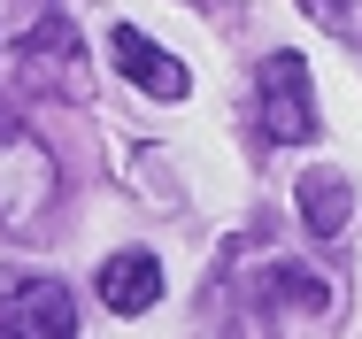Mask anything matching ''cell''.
I'll return each instance as SVG.
<instances>
[{"mask_svg": "<svg viewBox=\"0 0 362 339\" xmlns=\"http://www.w3.org/2000/svg\"><path fill=\"white\" fill-rule=\"evenodd\" d=\"M0 339H77V309L62 277H23L0 293Z\"/></svg>", "mask_w": 362, "mask_h": 339, "instance_id": "obj_4", "label": "cell"}, {"mask_svg": "<svg viewBox=\"0 0 362 339\" xmlns=\"http://www.w3.org/2000/svg\"><path fill=\"white\" fill-rule=\"evenodd\" d=\"M293 201H300V224H308L316 239H339V231H347V216H355V185H347L339 170H300Z\"/></svg>", "mask_w": 362, "mask_h": 339, "instance_id": "obj_7", "label": "cell"}, {"mask_svg": "<svg viewBox=\"0 0 362 339\" xmlns=\"http://www.w3.org/2000/svg\"><path fill=\"white\" fill-rule=\"evenodd\" d=\"M193 8H209V16H216V8H231V0H193Z\"/></svg>", "mask_w": 362, "mask_h": 339, "instance_id": "obj_9", "label": "cell"}, {"mask_svg": "<svg viewBox=\"0 0 362 339\" xmlns=\"http://www.w3.org/2000/svg\"><path fill=\"white\" fill-rule=\"evenodd\" d=\"M108 54H116V69H124L139 93H154V100H185V62H177V54H162L146 31L116 23V31H108Z\"/></svg>", "mask_w": 362, "mask_h": 339, "instance_id": "obj_5", "label": "cell"}, {"mask_svg": "<svg viewBox=\"0 0 362 339\" xmlns=\"http://www.w3.org/2000/svg\"><path fill=\"white\" fill-rule=\"evenodd\" d=\"M300 8H308V16L324 23V31H355V23H347V16H355L347 0H300Z\"/></svg>", "mask_w": 362, "mask_h": 339, "instance_id": "obj_8", "label": "cell"}, {"mask_svg": "<svg viewBox=\"0 0 362 339\" xmlns=\"http://www.w3.org/2000/svg\"><path fill=\"white\" fill-rule=\"evenodd\" d=\"M54 193H62V170H54L47 139L0 116V224H31V216H47Z\"/></svg>", "mask_w": 362, "mask_h": 339, "instance_id": "obj_1", "label": "cell"}, {"mask_svg": "<svg viewBox=\"0 0 362 339\" xmlns=\"http://www.w3.org/2000/svg\"><path fill=\"white\" fill-rule=\"evenodd\" d=\"M100 301H108L116 316H146V309L162 301V263H154L146 247L108 255V263H100Z\"/></svg>", "mask_w": 362, "mask_h": 339, "instance_id": "obj_6", "label": "cell"}, {"mask_svg": "<svg viewBox=\"0 0 362 339\" xmlns=\"http://www.w3.org/2000/svg\"><path fill=\"white\" fill-rule=\"evenodd\" d=\"M16 69H23V85H39V93H85V85H93L85 47H77V23H62V16H39V23L16 39Z\"/></svg>", "mask_w": 362, "mask_h": 339, "instance_id": "obj_3", "label": "cell"}, {"mask_svg": "<svg viewBox=\"0 0 362 339\" xmlns=\"http://www.w3.org/2000/svg\"><path fill=\"white\" fill-rule=\"evenodd\" d=\"M255 124L270 146H308L316 139V93H308V62L300 54H262L255 69Z\"/></svg>", "mask_w": 362, "mask_h": 339, "instance_id": "obj_2", "label": "cell"}]
</instances>
